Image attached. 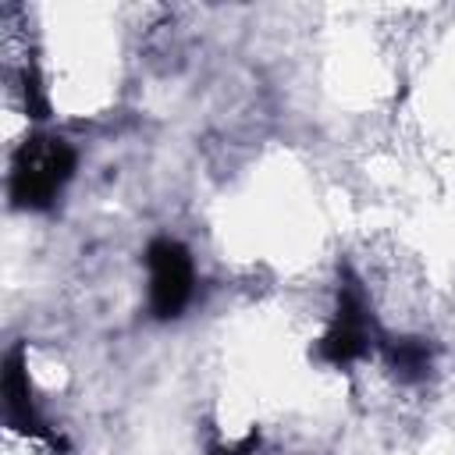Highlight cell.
Here are the masks:
<instances>
[{
    "label": "cell",
    "instance_id": "obj_1",
    "mask_svg": "<svg viewBox=\"0 0 455 455\" xmlns=\"http://www.w3.org/2000/svg\"><path fill=\"white\" fill-rule=\"evenodd\" d=\"M384 331L373 316V306H370V295L359 281V274L341 263L338 267V291H334V313H331V323L327 331L320 334L316 341V359L327 363V366H352L359 363L363 355L377 352Z\"/></svg>",
    "mask_w": 455,
    "mask_h": 455
},
{
    "label": "cell",
    "instance_id": "obj_2",
    "mask_svg": "<svg viewBox=\"0 0 455 455\" xmlns=\"http://www.w3.org/2000/svg\"><path fill=\"white\" fill-rule=\"evenodd\" d=\"M78 167L71 142L50 132L28 135L11 160V203L18 210H50Z\"/></svg>",
    "mask_w": 455,
    "mask_h": 455
},
{
    "label": "cell",
    "instance_id": "obj_3",
    "mask_svg": "<svg viewBox=\"0 0 455 455\" xmlns=\"http://www.w3.org/2000/svg\"><path fill=\"white\" fill-rule=\"evenodd\" d=\"M149 270V313L156 320H178L196 295V263L178 238H153L146 245Z\"/></svg>",
    "mask_w": 455,
    "mask_h": 455
},
{
    "label": "cell",
    "instance_id": "obj_4",
    "mask_svg": "<svg viewBox=\"0 0 455 455\" xmlns=\"http://www.w3.org/2000/svg\"><path fill=\"white\" fill-rule=\"evenodd\" d=\"M4 412H7V427H14L18 434L39 437L50 448H68L60 441V434H53V427L39 416L36 398H32V380L25 370V345H14L4 359Z\"/></svg>",
    "mask_w": 455,
    "mask_h": 455
},
{
    "label": "cell",
    "instance_id": "obj_5",
    "mask_svg": "<svg viewBox=\"0 0 455 455\" xmlns=\"http://www.w3.org/2000/svg\"><path fill=\"white\" fill-rule=\"evenodd\" d=\"M377 352L402 384H419L434 370V345L419 334H384Z\"/></svg>",
    "mask_w": 455,
    "mask_h": 455
},
{
    "label": "cell",
    "instance_id": "obj_6",
    "mask_svg": "<svg viewBox=\"0 0 455 455\" xmlns=\"http://www.w3.org/2000/svg\"><path fill=\"white\" fill-rule=\"evenodd\" d=\"M21 92H25V110H28V117H36V121L50 117V100H46V89H43V78H39L36 60H28V64L21 68Z\"/></svg>",
    "mask_w": 455,
    "mask_h": 455
},
{
    "label": "cell",
    "instance_id": "obj_7",
    "mask_svg": "<svg viewBox=\"0 0 455 455\" xmlns=\"http://www.w3.org/2000/svg\"><path fill=\"white\" fill-rule=\"evenodd\" d=\"M256 451H259V430H249L235 444H213L210 448V455H256Z\"/></svg>",
    "mask_w": 455,
    "mask_h": 455
}]
</instances>
